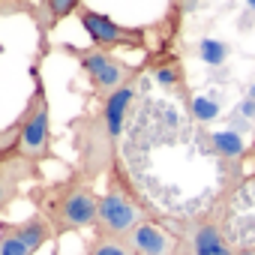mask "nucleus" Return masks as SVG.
<instances>
[{"instance_id": "obj_1", "label": "nucleus", "mask_w": 255, "mask_h": 255, "mask_svg": "<svg viewBox=\"0 0 255 255\" xmlns=\"http://www.w3.org/2000/svg\"><path fill=\"white\" fill-rule=\"evenodd\" d=\"M135 99V84L117 90L114 96L102 99L99 108L84 111L78 117L69 120V132H72V144L78 153L75 168L96 183L99 177H108V171L117 162V141L123 132V120L132 108Z\"/></svg>"}, {"instance_id": "obj_2", "label": "nucleus", "mask_w": 255, "mask_h": 255, "mask_svg": "<svg viewBox=\"0 0 255 255\" xmlns=\"http://www.w3.org/2000/svg\"><path fill=\"white\" fill-rule=\"evenodd\" d=\"M24 198L36 207L39 216L48 219V225L54 228V237L84 231V228H96L99 195H96L93 183L75 165L60 180H45V183L30 186Z\"/></svg>"}, {"instance_id": "obj_3", "label": "nucleus", "mask_w": 255, "mask_h": 255, "mask_svg": "<svg viewBox=\"0 0 255 255\" xmlns=\"http://www.w3.org/2000/svg\"><path fill=\"white\" fill-rule=\"evenodd\" d=\"M105 195L99 198V216H96V228L93 234H111V237H126L132 234L138 225L153 222V210L138 198V192L132 189L129 177L123 171V162L117 159L114 168L105 177Z\"/></svg>"}, {"instance_id": "obj_4", "label": "nucleus", "mask_w": 255, "mask_h": 255, "mask_svg": "<svg viewBox=\"0 0 255 255\" xmlns=\"http://www.w3.org/2000/svg\"><path fill=\"white\" fill-rule=\"evenodd\" d=\"M33 75H36V84H33V93L27 96L24 102V111L15 117L18 120V153L36 165L42 162H63L54 156L51 150V114H48V93H45V84L33 66Z\"/></svg>"}, {"instance_id": "obj_5", "label": "nucleus", "mask_w": 255, "mask_h": 255, "mask_svg": "<svg viewBox=\"0 0 255 255\" xmlns=\"http://www.w3.org/2000/svg\"><path fill=\"white\" fill-rule=\"evenodd\" d=\"M60 51H66L69 57H75V63H78L81 72L87 75L90 90H93V96H96L99 102L108 99V96H114V93L123 90V87L135 84L138 75H141V66H132V63L114 57L111 51H102V48H93V45H90V48H75V45L63 42Z\"/></svg>"}, {"instance_id": "obj_6", "label": "nucleus", "mask_w": 255, "mask_h": 255, "mask_svg": "<svg viewBox=\"0 0 255 255\" xmlns=\"http://www.w3.org/2000/svg\"><path fill=\"white\" fill-rule=\"evenodd\" d=\"M78 21L87 30L93 48L102 51H114V48H129V51H144L147 48V27H123L114 18L81 6L78 9Z\"/></svg>"}, {"instance_id": "obj_7", "label": "nucleus", "mask_w": 255, "mask_h": 255, "mask_svg": "<svg viewBox=\"0 0 255 255\" xmlns=\"http://www.w3.org/2000/svg\"><path fill=\"white\" fill-rule=\"evenodd\" d=\"M174 228H177L174 234L180 237V255H234L237 252L213 216L186 219V222H177Z\"/></svg>"}, {"instance_id": "obj_8", "label": "nucleus", "mask_w": 255, "mask_h": 255, "mask_svg": "<svg viewBox=\"0 0 255 255\" xmlns=\"http://www.w3.org/2000/svg\"><path fill=\"white\" fill-rule=\"evenodd\" d=\"M45 171L42 165L24 159L21 153H6V156H0V216H3L9 210L12 201L24 198L27 192L21 189L24 183H45Z\"/></svg>"}, {"instance_id": "obj_9", "label": "nucleus", "mask_w": 255, "mask_h": 255, "mask_svg": "<svg viewBox=\"0 0 255 255\" xmlns=\"http://www.w3.org/2000/svg\"><path fill=\"white\" fill-rule=\"evenodd\" d=\"M126 240L135 249V255H180V237L156 219L138 225L132 234H126Z\"/></svg>"}, {"instance_id": "obj_10", "label": "nucleus", "mask_w": 255, "mask_h": 255, "mask_svg": "<svg viewBox=\"0 0 255 255\" xmlns=\"http://www.w3.org/2000/svg\"><path fill=\"white\" fill-rule=\"evenodd\" d=\"M81 3L75 0H39V3H30V18L36 21V30H39V54H36V63L45 60L48 54V36L54 30V24H60L66 15H78Z\"/></svg>"}, {"instance_id": "obj_11", "label": "nucleus", "mask_w": 255, "mask_h": 255, "mask_svg": "<svg viewBox=\"0 0 255 255\" xmlns=\"http://www.w3.org/2000/svg\"><path fill=\"white\" fill-rule=\"evenodd\" d=\"M84 255H135L126 237H111V234H93L84 246Z\"/></svg>"}, {"instance_id": "obj_12", "label": "nucleus", "mask_w": 255, "mask_h": 255, "mask_svg": "<svg viewBox=\"0 0 255 255\" xmlns=\"http://www.w3.org/2000/svg\"><path fill=\"white\" fill-rule=\"evenodd\" d=\"M153 78L162 87H168V90H180L183 87V69H180L177 60H159V63H153Z\"/></svg>"}, {"instance_id": "obj_13", "label": "nucleus", "mask_w": 255, "mask_h": 255, "mask_svg": "<svg viewBox=\"0 0 255 255\" xmlns=\"http://www.w3.org/2000/svg\"><path fill=\"white\" fill-rule=\"evenodd\" d=\"M198 54L204 57V63H210V66H219V63L225 60L228 48H225L222 42H216V39H204V42L198 45Z\"/></svg>"}, {"instance_id": "obj_14", "label": "nucleus", "mask_w": 255, "mask_h": 255, "mask_svg": "<svg viewBox=\"0 0 255 255\" xmlns=\"http://www.w3.org/2000/svg\"><path fill=\"white\" fill-rule=\"evenodd\" d=\"M213 144H216V150L225 153V156H240V153H243V141H240L234 132H216V135H213Z\"/></svg>"}, {"instance_id": "obj_15", "label": "nucleus", "mask_w": 255, "mask_h": 255, "mask_svg": "<svg viewBox=\"0 0 255 255\" xmlns=\"http://www.w3.org/2000/svg\"><path fill=\"white\" fill-rule=\"evenodd\" d=\"M195 105L201 108V111H198V117H204V120H207V117H213V105H207V102H195Z\"/></svg>"}, {"instance_id": "obj_16", "label": "nucleus", "mask_w": 255, "mask_h": 255, "mask_svg": "<svg viewBox=\"0 0 255 255\" xmlns=\"http://www.w3.org/2000/svg\"><path fill=\"white\" fill-rule=\"evenodd\" d=\"M240 111H243L246 117H255V99H249V102H243V105H240Z\"/></svg>"}, {"instance_id": "obj_17", "label": "nucleus", "mask_w": 255, "mask_h": 255, "mask_svg": "<svg viewBox=\"0 0 255 255\" xmlns=\"http://www.w3.org/2000/svg\"><path fill=\"white\" fill-rule=\"evenodd\" d=\"M234 255H255V246H246V249H237Z\"/></svg>"}, {"instance_id": "obj_18", "label": "nucleus", "mask_w": 255, "mask_h": 255, "mask_svg": "<svg viewBox=\"0 0 255 255\" xmlns=\"http://www.w3.org/2000/svg\"><path fill=\"white\" fill-rule=\"evenodd\" d=\"M249 156H252V159H255V144H252V150H249Z\"/></svg>"}, {"instance_id": "obj_19", "label": "nucleus", "mask_w": 255, "mask_h": 255, "mask_svg": "<svg viewBox=\"0 0 255 255\" xmlns=\"http://www.w3.org/2000/svg\"><path fill=\"white\" fill-rule=\"evenodd\" d=\"M252 99H255V84H252Z\"/></svg>"}, {"instance_id": "obj_20", "label": "nucleus", "mask_w": 255, "mask_h": 255, "mask_svg": "<svg viewBox=\"0 0 255 255\" xmlns=\"http://www.w3.org/2000/svg\"><path fill=\"white\" fill-rule=\"evenodd\" d=\"M0 51H3V48H0Z\"/></svg>"}]
</instances>
